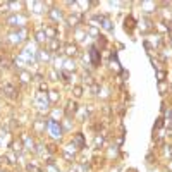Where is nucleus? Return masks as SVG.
Instances as JSON below:
<instances>
[{"mask_svg":"<svg viewBox=\"0 0 172 172\" xmlns=\"http://www.w3.org/2000/svg\"><path fill=\"white\" fill-rule=\"evenodd\" d=\"M48 129L50 133H52V136L54 138H60L62 136V126H60V122H57V121H54V119H48Z\"/></svg>","mask_w":172,"mask_h":172,"instance_id":"nucleus-1","label":"nucleus"},{"mask_svg":"<svg viewBox=\"0 0 172 172\" xmlns=\"http://www.w3.org/2000/svg\"><path fill=\"white\" fill-rule=\"evenodd\" d=\"M43 31H45V36L50 38V40H57L59 36V28L55 26V24H48V26L43 28Z\"/></svg>","mask_w":172,"mask_h":172,"instance_id":"nucleus-2","label":"nucleus"},{"mask_svg":"<svg viewBox=\"0 0 172 172\" xmlns=\"http://www.w3.org/2000/svg\"><path fill=\"white\" fill-rule=\"evenodd\" d=\"M9 7H11V2L2 4V5H0V12H2V14H7V12H9Z\"/></svg>","mask_w":172,"mask_h":172,"instance_id":"nucleus-25","label":"nucleus"},{"mask_svg":"<svg viewBox=\"0 0 172 172\" xmlns=\"http://www.w3.org/2000/svg\"><path fill=\"white\" fill-rule=\"evenodd\" d=\"M0 74H2V72H0Z\"/></svg>","mask_w":172,"mask_h":172,"instance_id":"nucleus-39","label":"nucleus"},{"mask_svg":"<svg viewBox=\"0 0 172 172\" xmlns=\"http://www.w3.org/2000/svg\"><path fill=\"white\" fill-rule=\"evenodd\" d=\"M43 79V74H35L33 76V81H41Z\"/></svg>","mask_w":172,"mask_h":172,"instance_id":"nucleus-34","label":"nucleus"},{"mask_svg":"<svg viewBox=\"0 0 172 172\" xmlns=\"http://www.w3.org/2000/svg\"><path fill=\"white\" fill-rule=\"evenodd\" d=\"M35 36H36V41H38V43H43L45 40H47V36H45V31H43V29L36 31V35H35Z\"/></svg>","mask_w":172,"mask_h":172,"instance_id":"nucleus-20","label":"nucleus"},{"mask_svg":"<svg viewBox=\"0 0 172 172\" xmlns=\"http://www.w3.org/2000/svg\"><path fill=\"white\" fill-rule=\"evenodd\" d=\"M4 157H5V162H7V164H11V165H16V164H17V158L12 155V153H9V155H4Z\"/></svg>","mask_w":172,"mask_h":172,"instance_id":"nucleus-22","label":"nucleus"},{"mask_svg":"<svg viewBox=\"0 0 172 172\" xmlns=\"http://www.w3.org/2000/svg\"><path fill=\"white\" fill-rule=\"evenodd\" d=\"M170 41H172V38H170Z\"/></svg>","mask_w":172,"mask_h":172,"instance_id":"nucleus-38","label":"nucleus"},{"mask_svg":"<svg viewBox=\"0 0 172 172\" xmlns=\"http://www.w3.org/2000/svg\"><path fill=\"white\" fill-rule=\"evenodd\" d=\"M41 7H43L41 2H36V4H35V9H36V11H35V12H38V14H40V12H43V11H41Z\"/></svg>","mask_w":172,"mask_h":172,"instance_id":"nucleus-29","label":"nucleus"},{"mask_svg":"<svg viewBox=\"0 0 172 172\" xmlns=\"http://www.w3.org/2000/svg\"><path fill=\"white\" fill-rule=\"evenodd\" d=\"M21 141H22V145H24V148H29V150H33V146H35V141H33V138H29L28 134H22V136H21Z\"/></svg>","mask_w":172,"mask_h":172,"instance_id":"nucleus-13","label":"nucleus"},{"mask_svg":"<svg viewBox=\"0 0 172 172\" xmlns=\"http://www.w3.org/2000/svg\"><path fill=\"white\" fill-rule=\"evenodd\" d=\"M160 127H164V119H158V121H157V124H155V129H160Z\"/></svg>","mask_w":172,"mask_h":172,"instance_id":"nucleus-30","label":"nucleus"},{"mask_svg":"<svg viewBox=\"0 0 172 172\" xmlns=\"http://www.w3.org/2000/svg\"><path fill=\"white\" fill-rule=\"evenodd\" d=\"M103 141H105V138H103V136H97V138H95V146H97V148H102V146H103Z\"/></svg>","mask_w":172,"mask_h":172,"instance_id":"nucleus-24","label":"nucleus"},{"mask_svg":"<svg viewBox=\"0 0 172 172\" xmlns=\"http://www.w3.org/2000/svg\"><path fill=\"white\" fill-rule=\"evenodd\" d=\"M59 98H60L59 91H55V90H52V91H48V102H50V103H55V102H59Z\"/></svg>","mask_w":172,"mask_h":172,"instance_id":"nucleus-16","label":"nucleus"},{"mask_svg":"<svg viewBox=\"0 0 172 172\" xmlns=\"http://www.w3.org/2000/svg\"><path fill=\"white\" fill-rule=\"evenodd\" d=\"M76 112H78V103L72 102V100H71V102H67V107H65V115H67V117H72Z\"/></svg>","mask_w":172,"mask_h":172,"instance_id":"nucleus-9","label":"nucleus"},{"mask_svg":"<svg viewBox=\"0 0 172 172\" xmlns=\"http://www.w3.org/2000/svg\"><path fill=\"white\" fill-rule=\"evenodd\" d=\"M91 93L93 95H98V93H100V83H93L91 84Z\"/></svg>","mask_w":172,"mask_h":172,"instance_id":"nucleus-26","label":"nucleus"},{"mask_svg":"<svg viewBox=\"0 0 172 172\" xmlns=\"http://www.w3.org/2000/svg\"><path fill=\"white\" fill-rule=\"evenodd\" d=\"M47 90H48L47 83H41V84H40V93H41V91H47Z\"/></svg>","mask_w":172,"mask_h":172,"instance_id":"nucleus-32","label":"nucleus"},{"mask_svg":"<svg viewBox=\"0 0 172 172\" xmlns=\"http://www.w3.org/2000/svg\"><path fill=\"white\" fill-rule=\"evenodd\" d=\"M4 93H5V97H9V98H16L17 97L16 86L11 84V83H5V84H4Z\"/></svg>","mask_w":172,"mask_h":172,"instance_id":"nucleus-6","label":"nucleus"},{"mask_svg":"<svg viewBox=\"0 0 172 172\" xmlns=\"http://www.w3.org/2000/svg\"><path fill=\"white\" fill-rule=\"evenodd\" d=\"M60 74H62V81L64 83H69V74L67 72H60Z\"/></svg>","mask_w":172,"mask_h":172,"instance_id":"nucleus-31","label":"nucleus"},{"mask_svg":"<svg viewBox=\"0 0 172 172\" xmlns=\"http://www.w3.org/2000/svg\"><path fill=\"white\" fill-rule=\"evenodd\" d=\"M64 67H65L67 71H74V67H76V65H74V62H71V60H65Z\"/></svg>","mask_w":172,"mask_h":172,"instance_id":"nucleus-27","label":"nucleus"},{"mask_svg":"<svg viewBox=\"0 0 172 172\" xmlns=\"http://www.w3.org/2000/svg\"><path fill=\"white\" fill-rule=\"evenodd\" d=\"M81 21H83V16H81V14H78V12H74V14H69V16L65 17V22H67L69 26H78Z\"/></svg>","mask_w":172,"mask_h":172,"instance_id":"nucleus-5","label":"nucleus"},{"mask_svg":"<svg viewBox=\"0 0 172 172\" xmlns=\"http://www.w3.org/2000/svg\"><path fill=\"white\" fill-rule=\"evenodd\" d=\"M22 21H24V19H22L21 16H17V14L7 17V24H9V26H17L19 29H21V24H19V22H22Z\"/></svg>","mask_w":172,"mask_h":172,"instance_id":"nucleus-8","label":"nucleus"},{"mask_svg":"<svg viewBox=\"0 0 172 172\" xmlns=\"http://www.w3.org/2000/svg\"><path fill=\"white\" fill-rule=\"evenodd\" d=\"M0 172H4V170H0Z\"/></svg>","mask_w":172,"mask_h":172,"instance_id":"nucleus-37","label":"nucleus"},{"mask_svg":"<svg viewBox=\"0 0 172 172\" xmlns=\"http://www.w3.org/2000/svg\"><path fill=\"white\" fill-rule=\"evenodd\" d=\"M19 79H21L22 84H28L29 81H33V76H31V72H28V71H19Z\"/></svg>","mask_w":172,"mask_h":172,"instance_id":"nucleus-11","label":"nucleus"},{"mask_svg":"<svg viewBox=\"0 0 172 172\" xmlns=\"http://www.w3.org/2000/svg\"><path fill=\"white\" fill-rule=\"evenodd\" d=\"M64 54L65 57H74V55H78V45L76 43H65L64 45Z\"/></svg>","mask_w":172,"mask_h":172,"instance_id":"nucleus-4","label":"nucleus"},{"mask_svg":"<svg viewBox=\"0 0 172 172\" xmlns=\"http://www.w3.org/2000/svg\"><path fill=\"white\" fill-rule=\"evenodd\" d=\"M83 91H84V90H83V86H74V88H72V93H74L76 98L83 97Z\"/></svg>","mask_w":172,"mask_h":172,"instance_id":"nucleus-21","label":"nucleus"},{"mask_svg":"<svg viewBox=\"0 0 172 172\" xmlns=\"http://www.w3.org/2000/svg\"><path fill=\"white\" fill-rule=\"evenodd\" d=\"M48 16H50V19H52V21H55V22H59V21H62V19H64L62 11H60V9H55V7L48 11Z\"/></svg>","mask_w":172,"mask_h":172,"instance_id":"nucleus-7","label":"nucleus"},{"mask_svg":"<svg viewBox=\"0 0 172 172\" xmlns=\"http://www.w3.org/2000/svg\"><path fill=\"white\" fill-rule=\"evenodd\" d=\"M167 136L172 138V124H169V127H167Z\"/></svg>","mask_w":172,"mask_h":172,"instance_id":"nucleus-35","label":"nucleus"},{"mask_svg":"<svg viewBox=\"0 0 172 172\" xmlns=\"http://www.w3.org/2000/svg\"><path fill=\"white\" fill-rule=\"evenodd\" d=\"M48 127V121H41V119H38V121H35L33 122V131L35 133H45V129Z\"/></svg>","mask_w":172,"mask_h":172,"instance_id":"nucleus-3","label":"nucleus"},{"mask_svg":"<svg viewBox=\"0 0 172 172\" xmlns=\"http://www.w3.org/2000/svg\"><path fill=\"white\" fill-rule=\"evenodd\" d=\"M74 145H78L79 148H84V141H83V134H76L74 141H72Z\"/></svg>","mask_w":172,"mask_h":172,"instance_id":"nucleus-19","label":"nucleus"},{"mask_svg":"<svg viewBox=\"0 0 172 172\" xmlns=\"http://www.w3.org/2000/svg\"><path fill=\"white\" fill-rule=\"evenodd\" d=\"M60 48V40L57 38V40H50L48 41V52L50 54H54V52H59Z\"/></svg>","mask_w":172,"mask_h":172,"instance_id":"nucleus-12","label":"nucleus"},{"mask_svg":"<svg viewBox=\"0 0 172 172\" xmlns=\"http://www.w3.org/2000/svg\"><path fill=\"white\" fill-rule=\"evenodd\" d=\"M11 148H12L14 151H17V153H21L22 148H24V145H22V141L19 140V141H14V143H11Z\"/></svg>","mask_w":172,"mask_h":172,"instance_id":"nucleus-18","label":"nucleus"},{"mask_svg":"<svg viewBox=\"0 0 172 172\" xmlns=\"http://www.w3.org/2000/svg\"><path fill=\"white\" fill-rule=\"evenodd\" d=\"M157 79H158V83H160V84H164V81L167 79V71H164V69H158V71H157Z\"/></svg>","mask_w":172,"mask_h":172,"instance_id":"nucleus-17","label":"nucleus"},{"mask_svg":"<svg viewBox=\"0 0 172 172\" xmlns=\"http://www.w3.org/2000/svg\"><path fill=\"white\" fill-rule=\"evenodd\" d=\"M170 91H172V84H170Z\"/></svg>","mask_w":172,"mask_h":172,"instance_id":"nucleus-36","label":"nucleus"},{"mask_svg":"<svg viewBox=\"0 0 172 172\" xmlns=\"http://www.w3.org/2000/svg\"><path fill=\"white\" fill-rule=\"evenodd\" d=\"M9 40H11V43H21L22 38L21 35H19V31H12L11 35H9Z\"/></svg>","mask_w":172,"mask_h":172,"instance_id":"nucleus-15","label":"nucleus"},{"mask_svg":"<svg viewBox=\"0 0 172 172\" xmlns=\"http://www.w3.org/2000/svg\"><path fill=\"white\" fill-rule=\"evenodd\" d=\"M84 81H86V83H88V84H93V83H95V81H93V78H91V76H84Z\"/></svg>","mask_w":172,"mask_h":172,"instance_id":"nucleus-33","label":"nucleus"},{"mask_svg":"<svg viewBox=\"0 0 172 172\" xmlns=\"http://www.w3.org/2000/svg\"><path fill=\"white\" fill-rule=\"evenodd\" d=\"M124 28H126V31H127V29L131 31V28H133V19H129V21L126 19V24H124Z\"/></svg>","mask_w":172,"mask_h":172,"instance_id":"nucleus-28","label":"nucleus"},{"mask_svg":"<svg viewBox=\"0 0 172 172\" xmlns=\"http://www.w3.org/2000/svg\"><path fill=\"white\" fill-rule=\"evenodd\" d=\"M88 33H90V35H93V36H100V33H98V29H97V24H91V26L88 28Z\"/></svg>","mask_w":172,"mask_h":172,"instance_id":"nucleus-23","label":"nucleus"},{"mask_svg":"<svg viewBox=\"0 0 172 172\" xmlns=\"http://www.w3.org/2000/svg\"><path fill=\"white\" fill-rule=\"evenodd\" d=\"M36 57H38V60H40V62H48V60L52 59L48 50H38V52H36Z\"/></svg>","mask_w":172,"mask_h":172,"instance_id":"nucleus-10","label":"nucleus"},{"mask_svg":"<svg viewBox=\"0 0 172 172\" xmlns=\"http://www.w3.org/2000/svg\"><path fill=\"white\" fill-rule=\"evenodd\" d=\"M90 55H91L93 65L97 67V65L100 64V57H98V52H97V48H95V47H91V48H90Z\"/></svg>","mask_w":172,"mask_h":172,"instance_id":"nucleus-14","label":"nucleus"}]
</instances>
